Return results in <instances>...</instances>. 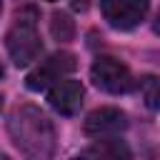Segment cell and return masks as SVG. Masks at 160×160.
Returning a JSON list of instances; mask_svg holds the SVG:
<instances>
[{
    "label": "cell",
    "instance_id": "cell-1",
    "mask_svg": "<svg viewBox=\"0 0 160 160\" xmlns=\"http://www.w3.org/2000/svg\"><path fill=\"white\" fill-rule=\"evenodd\" d=\"M8 130H10L12 142L25 155H30V158H48V155H52V148H55L52 122L35 105L15 108L10 120H8Z\"/></svg>",
    "mask_w": 160,
    "mask_h": 160
},
{
    "label": "cell",
    "instance_id": "cell-2",
    "mask_svg": "<svg viewBox=\"0 0 160 160\" xmlns=\"http://www.w3.org/2000/svg\"><path fill=\"white\" fill-rule=\"evenodd\" d=\"M5 45H8V52H10V58H12V62L18 68L30 65L40 55L42 42H40V35H38L32 10H25V12L18 15V20L12 22V28L5 35Z\"/></svg>",
    "mask_w": 160,
    "mask_h": 160
},
{
    "label": "cell",
    "instance_id": "cell-3",
    "mask_svg": "<svg viewBox=\"0 0 160 160\" xmlns=\"http://www.w3.org/2000/svg\"><path fill=\"white\" fill-rule=\"evenodd\" d=\"M90 78H92V82L100 88V90H105V92H110V95H122V92H128L130 88H132V75H130V70H128V65H122L120 60H115V58H98L95 62H92V68H90Z\"/></svg>",
    "mask_w": 160,
    "mask_h": 160
},
{
    "label": "cell",
    "instance_id": "cell-4",
    "mask_svg": "<svg viewBox=\"0 0 160 160\" xmlns=\"http://www.w3.org/2000/svg\"><path fill=\"white\" fill-rule=\"evenodd\" d=\"M75 55L72 52H55V55H50L48 60H42L32 72H28V78H25V85H28V90H45V88H50V85H55L60 78H65L68 72H72L75 70Z\"/></svg>",
    "mask_w": 160,
    "mask_h": 160
},
{
    "label": "cell",
    "instance_id": "cell-5",
    "mask_svg": "<svg viewBox=\"0 0 160 160\" xmlns=\"http://www.w3.org/2000/svg\"><path fill=\"white\" fill-rule=\"evenodd\" d=\"M150 0H100L105 20L115 30H132L148 15Z\"/></svg>",
    "mask_w": 160,
    "mask_h": 160
},
{
    "label": "cell",
    "instance_id": "cell-6",
    "mask_svg": "<svg viewBox=\"0 0 160 160\" xmlns=\"http://www.w3.org/2000/svg\"><path fill=\"white\" fill-rule=\"evenodd\" d=\"M85 132L90 138H115L128 128V115L120 108H98L85 118Z\"/></svg>",
    "mask_w": 160,
    "mask_h": 160
},
{
    "label": "cell",
    "instance_id": "cell-7",
    "mask_svg": "<svg viewBox=\"0 0 160 160\" xmlns=\"http://www.w3.org/2000/svg\"><path fill=\"white\" fill-rule=\"evenodd\" d=\"M82 98H85L82 82L80 80H70V78H60L48 90V102L60 115H75L80 110V105H82Z\"/></svg>",
    "mask_w": 160,
    "mask_h": 160
},
{
    "label": "cell",
    "instance_id": "cell-8",
    "mask_svg": "<svg viewBox=\"0 0 160 160\" xmlns=\"http://www.w3.org/2000/svg\"><path fill=\"white\" fill-rule=\"evenodd\" d=\"M50 35H52L58 42L72 40V38H75V20H72L68 12H62V10L52 12V15H50Z\"/></svg>",
    "mask_w": 160,
    "mask_h": 160
},
{
    "label": "cell",
    "instance_id": "cell-9",
    "mask_svg": "<svg viewBox=\"0 0 160 160\" xmlns=\"http://www.w3.org/2000/svg\"><path fill=\"white\" fill-rule=\"evenodd\" d=\"M82 155H90V158H130V150L120 142V140H105L82 150Z\"/></svg>",
    "mask_w": 160,
    "mask_h": 160
},
{
    "label": "cell",
    "instance_id": "cell-10",
    "mask_svg": "<svg viewBox=\"0 0 160 160\" xmlns=\"http://www.w3.org/2000/svg\"><path fill=\"white\" fill-rule=\"evenodd\" d=\"M140 95L150 110H160V75H142L140 78Z\"/></svg>",
    "mask_w": 160,
    "mask_h": 160
},
{
    "label": "cell",
    "instance_id": "cell-11",
    "mask_svg": "<svg viewBox=\"0 0 160 160\" xmlns=\"http://www.w3.org/2000/svg\"><path fill=\"white\" fill-rule=\"evenodd\" d=\"M152 30H155V35H160V12H158V18H155V22H152Z\"/></svg>",
    "mask_w": 160,
    "mask_h": 160
},
{
    "label": "cell",
    "instance_id": "cell-12",
    "mask_svg": "<svg viewBox=\"0 0 160 160\" xmlns=\"http://www.w3.org/2000/svg\"><path fill=\"white\" fill-rule=\"evenodd\" d=\"M2 75H5V70H2V65H0V78H2Z\"/></svg>",
    "mask_w": 160,
    "mask_h": 160
},
{
    "label": "cell",
    "instance_id": "cell-13",
    "mask_svg": "<svg viewBox=\"0 0 160 160\" xmlns=\"http://www.w3.org/2000/svg\"><path fill=\"white\" fill-rule=\"evenodd\" d=\"M0 110H2V95H0Z\"/></svg>",
    "mask_w": 160,
    "mask_h": 160
},
{
    "label": "cell",
    "instance_id": "cell-14",
    "mask_svg": "<svg viewBox=\"0 0 160 160\" xmlns=\"http://www.w3.org/2000/svg\"><path fill=\"white\" fill-rule=\"evenodd\" d=\"M0 10H2V0H0Z\"/></svg>",
    "mask_w": 160,
    "mask_h": 160
},
{
    "label": "cell",
    "instance_id": "cell-15",
    "mask_svg": "<svg viewBox=\"0 0 160 160\" xmlns=\"http://www.w3.org/2000/svg\"><path fill=\"white\" fill-rule=\"evenodd\" d=\"M50 2H52V0H50Z\"/></svg>",
    "mask_w": 160,
    "mask_h": 160
}]
</instances>
